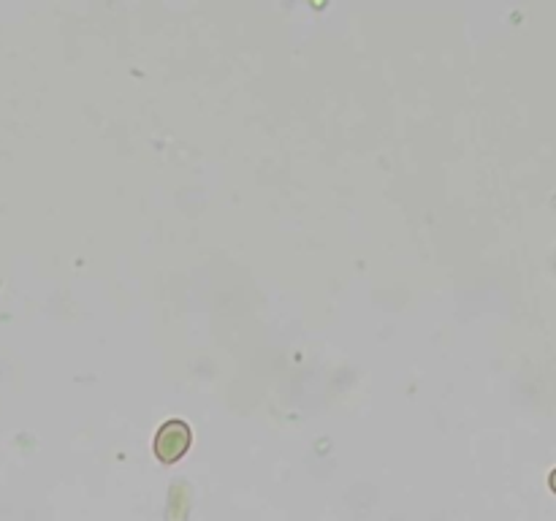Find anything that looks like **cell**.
<instances>
[{"mask_svg":"<svg viewBox=\"0 0 556 521\" xmlns=\"http://www.w3.org/2000/svg\"><path fill=\"white\" fill-rule=\"evenodd\" d=\"M552 488H554V492H556V470L552 472Z\"/></svg>","mask_w":556,"mask_h":521,"instance_id":"6da1fadb","label":"cell"}]
</instances>
